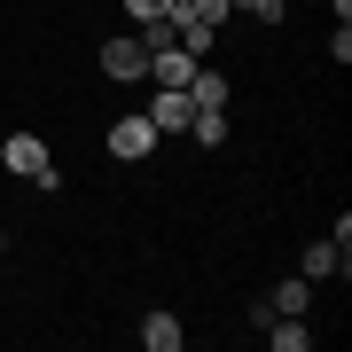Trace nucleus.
Returning a JSON list of instances; mask_svg holds the SVG:
<instances>
[{
    "label": "nucleus",
    "instance_id": "1",
    "mask_svg": "<svg viewBox=\"0 0 352 352\" xmlns=\"http://www.w3.org/2000/svg\"><path fill=\"white\" fill-rule=\"evenodd\" d=\"M0 164H8L16 180H39V188H63V164L47 157V141H39V133H8V141H0Z\"/></svg>",
    "mask_w": 352,
    "mask_h": 352
},
{
    "label": "nucleus",
    "instance_id": "2",
    "mask_svg": "<svg viewBox=\"0 0 352 352\" xmlns=\"http://www.w3.org/2000/svg\"><path fill=\"white\" fill-rule=\"evenodd\" d=\"M102 78H110V87H149V47H141V39H102Z\"/></svg>",
    "mask_w": 352,
    "mask_h": 352
},
{
    "label": "nucleus",
    "instance_id": "3",
    "mask_svg": "<svg viewBox=\"0 0 352 352\" xmlns=\"http://www.w3.org/2000/svg\"><path fill=\"white\" fill-rule=\"evenodd\" d=\"M149 126H157V133H188V126H196V102H188V87H157V102H149Z\"/></svg>",
    "mask_w": 352,
    "mask_h": 352
},
{
    "label": "nucleus",
    "instance_id": "4",
    "mask_svg": "<svg viewBox=\"0 0 352 352\" xmlns=\"http://www.w3.org/2000/svg\"><path fill=\"white\" fill-rule=\"evenodd\" d=\"M157 126H149V118H118V126H110V157H126V164H141V157H149L157 149Z\"/></svg>",
    "mask_w": 352,
    "mask_h": 352
},
{
    "label": "nucleus",
    "instance_id": "5",
    "mask_svg": "<svg viewBox=\"0 0 352 352\" xmlns=\"http://www.w3.org/2000/svg\"><path fill=\"white\" fill-rule=\"evenodd\" d=\"M188 78H196V55L188 47H157L149 55V87H188Z\"/></svg>",
    "mask_w": 352,
    "mask_h": 352
},
{
    "label": "nucleus",
    "instance_id": "6",
    "mask_svg": "<svg viewBox=\"0 0 352 352\" xmlns=\"http://www.w3.org/2000/svg\"><path fill=\"white\" fill-rule=\"evenodd\" d=\"M298 274H305V282H329V274H344V243H305Z\"/></svg>",
    "mask_w": 352,
    "mask_h": 352
},
{
    "label": "nucleus",
    "instance_id": "7",
    "mask_svg": "<svg viewBox=\"0 0 352 352\" xmlns=\"http://www.w3.org/2000/svg\"><path fill=\"white\" fill-rule=\"evenodd\" d=\"M180 337H188V329H180L173 314H149V321H141V344H149V352H180Z\"/></svg>",
    "mask_w": 352,
    "mask_h": 352
},
{
    "label": "nucleus",
    "instance_id": "8",
    "mask_svg": "<svg viewBox=\"0 0 352 352\" xmlns=\"http://www.w3.org/2000/svg\"><path fill=\"white\" fill-rule=\"evenodd\" d=\"M188 102H196V110H227V78L196 63V78H188Z\"/></svg>",
    "mask_w": 352,
    "mask_h": 352
},
{
    "label": "nucleus",
    "instance_id": "9",
    "mask_svg": "<svg viewBox=\"0 0 352 352\" xmlns=\"http://www.w3.org/2000/svg\"><path fill=\"white\" fill-rule=\"evenodd\" d=\"M266 321H274V329H266V337H274V352H305V344H314L298 314H266Z\"/></svg>",
    "mask_w": 352,
    "mask_h": 352
},
{
    "label": "nucleus",
    "instance_id": "10",
    "mask_svg": "<svg viewBox=\"0 0 352 352\" xmlns=\"http://www.w3.org/2000/svg\"><path fill=\"white\" fill-rule=\"evenodd\" d=\"M305 274H289V282H274V298H266V314H305Z\"/></svg>",
    "mask_w": 352,
    "mask_h": 352
},
{
    "label": "nucleus",
    "instance_id": "11",
    "mask_svg": "<svg viewBox=\"0 0 352 352\" xmlns=\"http://www.w3.org/2000/svg\"><path fill=\"white\" fill-rule=\"evenodd\" d=\"M196 141H204V149H219V141H227V110H196V126H188Z\"/></svg>",
    "mask_w": 352,
    "mask_h": 352
},
{
    "label": "nucleus",
    "instance_id": "12",
    "mask_svg": "<svg viewBox=\"0 0 352 352\" xmlns=\"http://www.w3.org/2000/svg\"><path fill=\"white\" fill-rule=\"evenodd\" d=\"M126 16L133 24H157V16H173V0H126Z\"/></svg>",
    "mask_w": 352,
    "mask_h": 352
},
{
    "label": "nucleus",
    "instance_id": "13",
    "mask_svg": "<svg viewBox=\"0 0 352 352\" xmlns=\"http://www.w3.org/2000/svg\"><path fill=\"white\" fill-rule=\"evenodd\" d=\"M227 8H243V16H266V24H274V16H282V0H227Z\"/></svg>",
    "mask_w": 352,
    "mask_h": 352
},
{
    "label": "nucleus",
    "instance_id": "14",
    "mask_svg": "<svg viewBox=\"0 0 352 352\" xmlns=\"http://www.w3.org/2000/svg\"><path fill=\"white\" fill-rule=\"evenodd\" d=\"M0 251H8V235H0Z\"/></svg>",
    "mask_w": 352,
    "mask_h": 352
}]
</instances>
